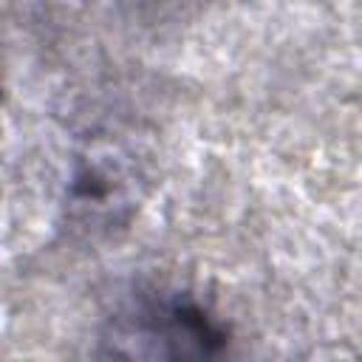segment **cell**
<instances>
[{
	"instance_id": "6da1fadb",
	"label": "cell",
	"mask_w": 362,
	"mask_h": 362,
	"mask_svg": "<svg viewBox=\"0 0 362 362\" xmlns=\"http://www.w3.org/2000/svg\"><path fill=\"white\" fill-rule=\"evenodd\" d=\"M221 345L215 322L201 308L158 300L116 320L110 362H212Z\"/></svg>"
}]
</instances>
